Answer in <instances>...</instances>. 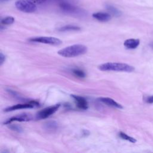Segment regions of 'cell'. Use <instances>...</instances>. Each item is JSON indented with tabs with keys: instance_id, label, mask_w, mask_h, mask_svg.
Returning <instances> with one entry per match:
<instances>
[{
	"instance_id": "cell-1",
	"label": "cell",
	"mask_w": 153,
	"mask_h": 153,
	"mask_svg": "<svg viewBox=\"0 0 153 153\" xmlns=\"http://www.w3.org/2000/svg\"><path fill=\"white\" fill-rule=\"evenodd\" d=\"M87 52V47L84 45L75 44L66 47L58 51V53L65 58H74L85 54Z\"/></svg>"
},
{
	"instance_id": "cell-2",
	"label": "cell",
	"mask_w": 153,
	"mask_h": 153,
	"mask_svg": "<svg viewBox=\"0 0 153 153\" xmlns=\"http://www.w3.org/2000/svg\"><path fill=\"white\" fill-rule=\"evenodd\" d=\"M98 68L102 71H119L132 72L134 71L135 68L126 64L118 63V62H108L102 64Z\"/></svg>"
},
{
	"instance_id": "cell-3",
	"label": "cell",
	"mask_w": 153,
	"mask_h": 153,
	"mask_svg": "<svg viewBox=\"0 0 153 153\" xmlns=\"http://www.w3.org/2000/svg\"><path fill=\"white\" fill-rule=\"evenodd\" d=\"M16 8L25 13H33L37 10V6L29 0H18L15 3Z\"/></svg>"
},
{
	"instance_id": "cell-4",
	"label": "cell",
	"mask_w": 153,
	"mask_h": 153,
	"mask_svg": "<svg viewBox=\"0 0 153 153\" xmlns=\"http://www.w3.org/2000/svg\"><path fill=\"white\" fill-rule=\"evenodd\" d=\"M30 41L53 46H58L62 43V41L60 40L52 37H38L31 38L30 39Z\"/></svg>"
},
{
	"instance_id": "cell-5",
	"label": "cell",
	"mask_w": 153,
	"mask_h": 153,
	"mask_svg": "<svg viewBox=\"0 0 153 153\" xmlns=\"http://www.w3.org/2000/svg\"><path fill=\"white\" fill-rule=\"evenodd\" d=\"M59 107L60 104H58V105H55L44 108L37 113V119L39 120L46 119V118L50 117L51 115L56 112Z\"/></svg>"
},
{
	"instance_id": "cell-6",
	"label": "cell",
	"mask_w": 153,
	"mask_h": 153,
	"mask_svg": "<svg viewBox=\"0 0 153 153\" xmlns=\"http://www.w3.org/2000/svg\"><path fill=\"white\" fill-rule=\"evenodd\" d=\"M39 106V103L36 101H31L27 103H22V104H17V105H13L4 109L5 112H10L17 109H27V108H33Z\"/></svg>"
},
{
	"instance_id": "cell-7",
	"label": "cell",
	"mask_w": 153,
	"mask_h": 153,
	"mask_svg": "<svg viewBox=\"0 0 153 153\" xmlns=\"http://www.w3.org/2000/svg\"><path fill=\"white\" fill-rule=\"evenodd\" d=\"M31 116L30 114H23L20 115H17L15 117H11V119L7 120L5 122H4V124H10L13 121H28L31 120Z\"/></svg>"
},
{
	"instance_id": "cell-8",
	"label": "cell",
	"mask_w": 153,
	"mask_h": 153,
	"mask_svg": "<svg viewBox=\"0 0 153 153\" xmlns=\"http://www.w3.org/2000/svg\"><path fill=\"white\" fill-rule=\"evenodd\" d=\"M71 97L74 99L76 105L80 109L86 110L88 108L87 102L83 97L74 95H72Z\"/></svg>"
},
{
	"instance_id": "cell-9",
	"label": "cell",
	"mask_w": 153,
	"mask_h": 153,
	"mask_svg": "<svg viewBox=\"0 0 153 153\" xmlns=\"http://www.w3.org/2000/svg\"><path fill=\"white\" fill-rule=\"evenodd\" d=\"M60 9L68 13H77L79 12V9L70 4L66 2H62L59 4Z\"/></svg>"
},
{
	"instance_id": "cell-10",
	"label": "cell",
	"mask_w": 153,
	"mask_h": 153,
	"mask_svg": "<svg viewBox=\"0 0 153 153\" xmlns=\"http://www.w3.org/2000/svg\"><path fill=\"white\" fill-rule=\"evenodd\" d=\"M92 16L93 18L96 19V20H99L100 22H108L111 19V16L109 13H102V12H98L93 13L92 15Z\"/></svg>"
},
{
	"instance_id": "cell-11",
	"label": "cell",
	"mask_w": 153,
	"mask_h": 153,
	"mask_svg": "<svg viewBox=\"0 0 153 153\" xmlns=\"http://www.w3.org/2000/svg\"><path fill=\"white\" fill-rule=\"evenodd\" d=\"M99 100L102 102V103L106 104V105L108 106L113 107L114 108H117L119 109H122L123 107L120 104L115 102L114 99L109 98H99Z\"/></svg>"
},
{
	"instance_id": "cell-12",
	"label": "cell",
	"mask_w": 153,
	"mask_h": 153,
	"mask_svg": "<svg viewBox=\"0 0 153 153\" xmlns=\"http://www.w3.org/2000/svg\"><path fill=\"white\" fill-rule=\"evenodd\" d=\"M140 41L138 39H128L124 41V46L128 49H135L140 45Z\"/></svg>"
},
{
	"instance_id": "cell-13",
	"label": "cell",
	"mask_w": 153,
	"mask_h": 153,
	"mask_svg": "<svg viewBox=\"0 0 153 153\" xmlns=\"http://www.w3.org/2000/svg\"><path fill=\"white\" fill-rule=\"evenodd\" d=\"M44 129L48 131L56 130L58 129V124L54 121H48L44 124Z\"/></svg>"
},
{
	"instance_id": "cell-14",
	"label": "cell",
	"mask_w": 153,
	"mask_h": 153,
	"mask_svg": "<svg viewBox=\"0 0 153 153\" xmlns=\"http://www.w3.org/2000/svg\"><path fill=\"white\" fill-rule=\"evenodd\" d=\"M81 30L80 28L77 26L74 25H66L61 27L59 29V31L61 32H65V31H80Z\"/></svg>"
},
{
	"instance_id": "cell-15",
	"label": "cell",
	"mask_w": 153,
	"mask_h": 153,
	"mask_svg": "<svg viewBox=\"0 0 153 153\" xmlns=\"http://www.w3.org/2000/svg\"><path fill=\"white\" fill-rule=\"evenodd\" d=\"M106 8L111 14H112L113 15L116 17H119L121 16V12L117 9L114 7L111 6V5H107Z\"/></svg>"
},
{
	"instance_id": "cell-16",
	"label": "cell",
	"mask_w": 153,
	"mask_h": 153,
	"mask_svg": "<svg viewBox=\"0 0 153 153\" xmlns=\"http://www.w3.org/2000/svg\"><path fill=\"white\" fill-rule=\"evenodd\" d=\"M119 136H120V137L121 138L123 139V140L128 141H129V142H130L132 143H135L136 142V140H135V138L128 136L127 134L123 133V132H120V133H119Z\"/></svg>"
},
{
	"instance_id": "cell-17",
	"label": "cell",
	"mask_w": 153,
	"mask_h": 153,
	"mask_svg": "<svg viewBox=\"0 0 153 153\" xmlns=\"http://www.w3.org/2000/svg\"><path fill=\"white\" fill-rule=\"evenodd\" d=\"M1 22L3 25H11L15 22V19L11 16H8V17L3 19L1 20Z\"/></svg>"
},
{
	"instance_id": "cell-18",
	"label": "cell",
	"mask_w": 153,
	"mask_h": 153,
	"mask_svg": "<svg viewBox=\"0 0 153 153\" xmlns=\"http://www.w3.org/2000/svg\"><path fill=\"white\" fill-rule=\"evenodd\" d=\"M72 73L76 76L80 78H85L86 76L85 72L79 69H74L72 70Z\"/></svg>"
},
{
	"instance_id": "cell-19",
	"label": "cell",
	"mask_w": 153,
	"mask_h": 153,
	"mask_svg": "<svg viewBox=\"0 0 153 153\" xmlns=\"http://www.w3.org/2000/svg\"><path fill=\"white\" fill-rule=\"evenodd\" d=\"M10 128L11 129V130H15V131H16L17 132H21L22 131V128L17 126V125H11V126H10Z\"/></svg>"
},
{
	"instance_id": "cell-20",
	"label": "cell",
	"mask_w": 153,
	"mask_h": 153,
	"mask_svg": "<svg viewBox=\"0 0 153 153\" xmlns=\"http://www.w3.org/2000/svg\"><path fill=\"white\" fill-rule=\"evenodd\" d=\"M5 60V56L2 52L0 53V65H2Z\"/></svg>"
},
{
	"instance_id": "cell-21",
	"label": "cell",
	"mask_w": 153,
	"mask_h": 153,
	"mask_svg": "<svg viewBox=\"0 0 153 153\" xmlns=\"http://www.w3.org/2000/svg\"><path fill=\"white\" fill-rule=\"evenodd\" d=\"M29 1L34 3V4H41L44 3L46 0H29Z\"/></svg>"
},
{
	"instance_id": "cell-22",
	"label": "cell",
	"mask_w": 153,
	"mask_h": 153,
	"mask_svg": "<svg viewBox=\"0 0 153 153\" xmlns=\"http://www.w3.org/2000/svg\"><path fill=\"white\" fill-rule=\"evenodd\" d=\"M147 102L150 103H153V96L148 98V99H147Z\"/></svg>"
},
{
	"instance_id": "cell-23",
	"label": "cell",
	"mask_w": 153,
	"mask_h": 153,
	"mask_svg": "<svg viewBox=\"0 0 153 153\" xmlns=\"http://www.w3.org/2000/svg\"><path fill=\"white\" fill-rule=\"evenodd\" d=\"M150 46H151V47L152 48V49H153V43H151V44H150Z\"/></svg>"
}]
</instances>
